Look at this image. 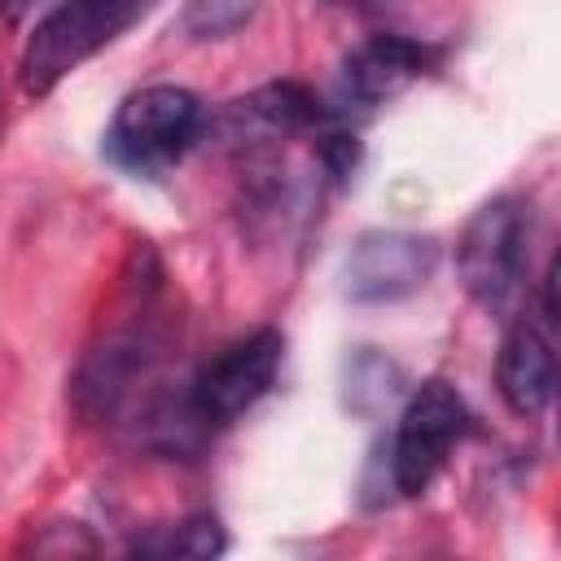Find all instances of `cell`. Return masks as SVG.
Instances as JSON below:
<instances>
[{
    "label": "cell",
    "mask_w": 561,
    "mask_h": 561,
    "mask_svg": "<svg viewBox=\"0 0 561 561\" xmlns=\"http://www.w3.org/2000/svg\"><path fill=\"white\" fill-rule=\"evenodd\" d=\"M153 0H61L39 18L22 48V88L31 96H48L70 70L114 44Z\"/></svg>",
    "instance_id": "obj_1"
},
{
    "label": "cell",
    "mask_w": 561,
    "mask_h": 561,
    "mask_svg": "<svg viewBox=\"0 0 561 561\" xmlns=\"http://www.w3.org/2000/svg\"><path fill=\"white\" fill-rule=\"evenodd\" d=\"M197 131H202V101L188 88L149 83L114 110L105 127V153L123 171L153 175L171 167L197 140Z\"/></svg>",
    "instance_id": "obj_2"
},
{
    "label": "cell",
    "mask_w": 561,
    "mask_h": 561,
    "mask_svg": "<svg viewBox=\"0 0 561 561\" xmlns=\"http://www.w3.org/2000/svg\"><path fill=\"white\" fill-rule=\"evenodd\" d=\"M469 434V408L447 381H425L408 394L390 438V482L399 495H421L443 473L456 443Z\"/></svg>",
    "instance_id": "obj_3"
},
{
    "label": "cell",
    "mask_w": 561,
    "mask_h": 561,
    "mask_svg": "<svg viewBox=\"0 0 561 561\" xmlns=\"http://www.w3.org/2000/svg\"><path fill=\"white\" fill-rule=\"evenodd\" d=\"M526 241H530V215L517 197H491L465 224L456 245V267H460V285L478 307L500 311L517 294L526 267Z\"/></svg>",
    "instance_id": "obj_4"
},
{
    "label": "cell",
    "mask_w": 561,
    "mask_h": 561,
    "mask_svg": "<svg viewBox=\"0 0 561 561\" xmlns=\"http://www.w3.org/2000/svg\"><path fill=\"white\" fill-rule=\"evenodd\" d=\"M280 359H285V337L276 329H259V333L224 346L188 381V394H184L188 421H197L206 430L232 425L272 390Z\"/></svg>",
    "instance_id": "obj_5"
},
{
    "label": "cell",
    "mask_w": 561,
    "mask_h": 561,
    "mask_svg": "<svg viewBox=\"0 0 561 561\" xmlns=\"http://www.w3.org/2000/svg\"><path fill=\"white\" fill-rule=\"evenodd\" d=\"M438 272V241L403 228L364 232L342 263V294L351 302H399Z\"/></svg>",
    "instance_id": "obj_6"
},
{
    "label": "cell",
    "mask_w": 561,
    "mask_h": 561,
    "mask_svg": "<svg viewBox=\"0 0 561 561\" xmlns=\"http://www.w3.org/2000/svg\"><path fill=\"white\" fill-rule=\"evenodd\" d=\"M552 285H557V263H548L543 285H539V311L522 316L504 346H500V364H495V381L504 403L517 416H539L552 403L557 390V351H552V329H557V302H552Z\"/></svg>",
    "instance_id": "obj_7"
},
{
    "label": "cell",
    "mask_w": 561,
    "mask_h": 561,
    "mask_svg": "<svg viewBox=\"0 0 561 561\" xmlns=\"http://www.w3.org/2000/svg\"><path fill=\"white\" fill-rule=\"evenodd\" d=\"M425 48L416 39L403 35H368L364 44H355L342 61V101L351 105H386L390 96H399L421 70H425Z\"/></svg>",
    "instance_id": "obj_8"
},
{
    "label": "cell",
    "mask_w": 561,
    "mask_h": 561,
    "mask_svg": "<svg viewBox=\"0 0 561 561\" xmlns=\"http://www.w3.org/2000/svg\"><path fill=\"white\" fill-rule=\"evenodd\" d=\"M399 386H403L399 368H394L386 355L368 351V346L346 364V408L359 412V416L381 412V408L399 394Z\"/></svg>",
    "instance_id": "obj_9"
},
{
    "label": "cell",
    "mask_w": 561,
    "mask_h": 561,
    "mask_svg": "<svg viewBox=\"0 0 561 561\" xmlns=\"http://www.w3.org/2000/svg\"><path fill=\"white\" fill-rule=\"evenodd\" d=\"M224 530L215 517H188L180 526H162L153 539H136V552L145 557H215L224 552Z\"/></svg>",
    "instance_id": "obj_10"
},
{
    "label": "cell",
    "mask_w": 561,
    "mask_h": 561,
    "mask_svg": "<svg viewBox=\"0 0 561 561\" xmlns=\"http://www.w3.org/2000/svg\"><path fill=\"white\" fill-rule=\"evenodd\" d=\"M250 13H254V0H188L184 26L197 39H219V35H232L241 22H250Z\"/></svg>",
    "instance_id": "obj_11"
},
{
    "label": "cell",
    "mask_w": 561,
    "mask_h": 561,
    "mask_svg": "<svg viewBox=\"0 0 561 561\" xmlns=\"http://www.w3.org/2000/svg\"><path fill=\"white\" fill-rule=\"evenodd\" d=\"M0 9H4V18H9V22H18V18L31 9V0H0Z\"/></svg>",
    "instance_id": "obj_12"
}]
</instances>
